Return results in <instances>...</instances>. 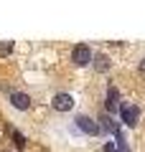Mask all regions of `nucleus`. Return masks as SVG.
<instances>
[{
  "label": "nucleus",
  "mask_w": 145,
  "mask_h": 152,
  "mask_svg": "<svg viewBox=\"0 0 145 152\" xmlns=\"http://www.w3.org/2000/svg\"><path fill=\"white\" fill-rule=\"evenodd\" d=\"M92 58H94V53H92V48L87 43H76L74 48H71V61H74V66H89Z\"/></svg>",
  "instance_id": "1"
},
{
  "label": "nucleus",
  "mask_w": 145,
  "mask_h": 152,
  "mask_svg": "<svg viewBox=\"0 0 145 152\" xmlns=\"http://www.w3.org/2000/svg\"><path fill=\"white\" fill-rule=\"evenodd\" d=\"M120 117H122V122L127 127H135L140 122V109H138V104H132V102H127V104H122L120 107Z\"/></svg>",
  "instance_id": "2"
},
{
  "label": "nucleus",
  "mask_w": 145,
  "mask_h": 152,
  "mask_svg": "<svg viewBox=\"0 0 145 152\" xmlns=\"http://www.w3.org/2000/svg\"><path fill=\"white\" fill-rule=\"evenodd\" d=\"M76 127H79L81 132H84V134H99V132H102V127L97 124L94 119H92V117H87V114H79V117H76Z\"/></svg>",
  "instance_id": "3"
},
{
  "label": "nucleus",
  "mask_w": 145,
  "mask_h": 152,
  "mask_svg": "<svg viewBox=\"0 0 145 152\" xmlns=\"http://www.w3.org/2000/svg\"><path fill=\"white\" fill-rule=\"evenodd\" d=\"M54 109L56 112H71L74 109V96L71 94H66V91H59V94H54Z\"/></svg>",
  "instance_id": "4"
},
{
  "label": "nucleus",
  "mask_w": 145,
  "mask_h": 152,
  "mask_svg": "<svg viewBox=\"0 0 145 152\" xmlns=\"http://www.w3.org/2000/svg\"><path fill=\"white\" fill-rule=\"evenodd\" d=\"M10 104H13L16 109H21V112H26V109L31 107V96L23 94V91H13V94H10Z\"/></svg>",
  "instance_id": "5"
},
{
  "label": "nucleus",
  "mask_w": 145,
  "mask_h": 152,
  "mask_svg": "<svg viewBox=\"0 0 145 152\" xmlns=\"http://www.w3.org/2000/svg\"><path fill=\"white\" fill-rule=\"evenodd\" d=\"M117 104H120V91L112 86V84H109V86H107V102H104V109L112 114L115 109H117Z\"/></svg>",
  "instance_id": "6"
},
{
  "label": "nucleus",
  "mask_w": 145,
  "mask_h": 152,
  "mask_svg": "<svg viewBox=\"0 0 145 152\" xmlns=\"http://www.w3.org/2000/svg\"><path fill=\"white\" fill-rule=\"evenodd\" d=\"M94 69L99 71V74H104V71H109V66H112V61H109V56H104V53H94Z\"/></svg>",
  "instance_id": "7"
},
{
  "label": "nucleus",
  "mask_w": 145,
  "mask_h": 152,
  "mask_svg": "<svg viewBox=\"0 0 145 152\" xmlns=\"http://www.w3.org/2000/svg\"><path fill=\"white\" fill-rule=\"evenodd\" d=\"M13 53V41H0V56H10Z\"/></svg>",
  "instance_id": "8"
},
{
  "label": "nucleus",
  "mask_w": 145,
  "mask_h": 152,
  "mask_svg": "<svg viewBox=\"0 0 145 152\" xmlns=\"http://www.w3.org/2000/svg\"><path fill=\"white\" fill-rule=\"evenodd\" d=\"M10 134H13V140H16L18 150H23V147H26V137H23V134H21V132H18V129H13Z\"/></svg>",
  "instance_id": "9"
},
{
  "label": "nucleus",
  "mask_w": 145,
  "mask_h": 152,
  "mask_svg": "<svg viewBox=\"0 0 145 152\" xmlns=\"http://www.w3.org/2000/svg\"><path fill=\"white\" fill-rule=\"evenodd\" d=\"M102 122H104V124H102V129H104V132H112V129H115V122L109 119L107 114H104V117H102Z\"/></svg>",
  "instance_id": "10"
},
{
  "label": "nucleus",
  "mask_w": 145,
  "mask_h": 152,
  "mask_svg": "<svg viewBox=\"0 0 145 152\" xmlns=\"http://www.w3.org/2000/svg\"><path fill=\"white\" fill-rule=\"evenodd\" d=\"M102 152H120V147L115 145V142H104V147H102Z\"/></svg>",
  "instance_id": "11"
},
{
  "label": "nucleus",
  "mask_w": 145,
  "mask_h": 152,
  "mask_svg": "<svg viewBox=\"0 0 145 152\" xmlns=\"http://www.w3.org/2000/svg\"><path fill=\"white\" fill-rule=\"evenodd\" d=\"M138 71L145 76V58H140V64H138Z\"/></svg>",
  "instance_id": "12"
}]
</instances>
